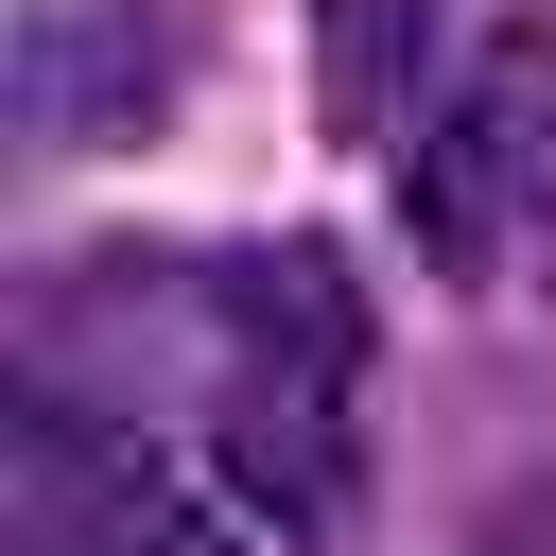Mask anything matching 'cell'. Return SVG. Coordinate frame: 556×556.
Returning <instances> with one entry per match:
<instances>
[{"instance_id": "cell-1", "label": "cell", "mask_w": 556, "mask_h": 556, "mask_svg": "<svg viewBox=\"0 0 556 556\" xmlns=\"http://www.w3.org/2000/svg\"><path fill=\"white\" fill-rule=\"evenodd\" d=\"M469 87H486V52L452 35V0H313V104H330L348 156L400 174Z\"/></svg>"}, {"instance_id": "cell-3", "label": "cell", "mask_w": 556, "mask_h": 556, "mask_svg": "<svg viewBox=\"0 0 556 556\" xmlns=\"http://www.w3.org/2000/svg\"><path fill=\"white\" fill-rule=\"evenodd\" d=\"M539 295H556V261H539Z\"/></svg>"}, {"instance_id": "cell-2", "label": "cell", "mask_w": 556, "mask_h": 556, "mask_svg": "<svg viewBox=\"0 0 556 556\" xmlns=\"http://www.w3.org/2000/svg\"><path fill=\"white\" fill-rule=\"evenodd\" d=\"M156 87H174V52H156L122 0H35V35H17V122H35V156L122 139Z\"/></svg>"}]
</instances>
